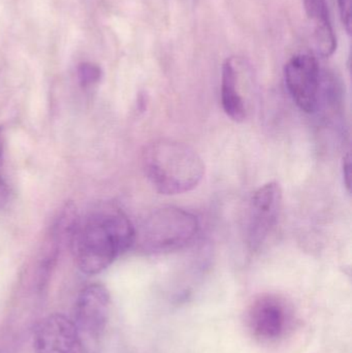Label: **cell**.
<instances>
[{
  "mask_svg": "<svg viewBox=\"0 0 352 353\" xmlns=\"http://www.w3.org/2000/svg\"><path fill=\"white\" fill-rule=\"evenodd\" d=\"M70 240L79 269L96 275L134 246L136 228L123 212L105 208L74 220Z\"/></svg>",
  "mask_w": 352,
  "mask_h": 353,
  "instance_id": "cell-1",
  "label": "cell"
},
{
  "mask_svg": "<svg viewBox=\"0 0 352 353\" xmlns=\"http://www.w3.org/2000/svg\"><path fill=\"white\" fill-rule=\"evenodd\" d=\"M145 174L161 194L194 190L205 176L204 161L188 145L173 140L155 141L143 157Z\"/></svg>",
  "mask_w": 352,
  "mask_h": 353,
  "instance_id": "cell-2",
  "label": "cell"
},
{
  "mask_svg": "<svg viewBox=\"0 0 352 353\" xmlns=\"http://www.w3.org/2000/svg\"><path fill=\"white\" fill-rule=\"evenodd\" d=\"M198 218L176 207H165L151 213L138 230V248L150 254L173 252L187 246L198 234Z\"/></svg>",
  "mask_w": 352,
  "mask_h": 353,
  "instance_id": "cell-3",
  "label": "cell"
},
{
  "mask_svg": "<svg viewBox=\"0 0 352 353\" xmlns=\"http://www.w3.org/2000/svg\"><path fill=\"white\" fill-rule=\"evenodd\" d=\"M111 296L103 284L94 283L81 290L72 321L87 353H99L109 323Z\"/></svg>",
  "mask_w": 352,
  "mask_h": 353,
  "instance_id": "cell-4",
  "label": "cell"
},
{
  "mask_svg": "<svg viewBox=\"0 0 352 353\" xmlns=\"http://www.w3.org/2000/svg\"><path fill=\"white\" fill-rule=\"evenodd\" d=\"M285 84L291 99L305 113L318 112L322 70L309 54L293 56L284 68Z\"/></svg>",
  "mask_w": 352,
  "mask_h": 353,
  "instance_id": "cell-5",
  "label": "cell"
},
{
  "mask_svg": "<svg viewBox=\"0 0 352 353\" xmlns=\"http://www.w3.org/2000/svg\"><path fill=\"white\" fill-rule=\"evenodd\" d=\"M282 207V189L277 182L260 187L252 195L248 215L247 242L258 250L268 240L278 222Z\"/></svg>",
  "mask_w": 352,
  "mask_h": 353,
  "instance_id": "cell-6",
  "label": "cell"
},
{
  "mask_svg": "<svg viewBox=\"0 0 352 353\" xmlns=\"http://www.w3.org/2000/svg\"><path fill=\"white\" fill-rule=\"evenodd\" d=\"M291 323L289 305L272 294L256 299L248 310V327L253 337L262 342H274L282 338Z\"/></svg>",
  "mask_w": 352,
  "mask_h": 353,
  "instance_id": "cell-7",
  "label": "cell"
},
{
  "mask_svg": "<svg viewBox=\"0 0 352 353\" xmlns=\"http://www.w3.org/2000/svg\"><path fill=\"white\" fill-rule=\"evenodd\" d=\"M35 353H87L72 319L55 313L37 325L33 335Z\"/></svg>",
  "mask_w": 352,
  "mask_h": 353,
  "instance_id": "cell-8",
  "label": "cell"
},
{
  "mask_svg": "<svg viewBox=\"0 0 352 353\" xmlns=\"http://www.w3.org/2000/svg\"><path fill=\"white\" fill-rule=\"evenodd\" d=\"M221 103L223 111L236 122H242L247 115L245 101L240 92L238 72L233 60H225L221 72Z\"/></svg>",
  "mask_w": 352,
  "mask_h": 353,
  "instance_id": "cell-9",
  "label": "cell"
},
{
  "mask_svg": "<svg viewBox=\"0 0 352 353\" xmlns=\"http://www.w3.org/2000/svg\"><path fill=\"white\" fill-rule=\"evenodd\" d=\"M312 21L314 22V43L316 50L324 57H330L336 51L337 41L328 6L322 8Z\"/></svg>",
  "mask_w": 352,
  "mask_h": 353,
  "instance_id": "cell-10",
  "label": "cell"
},
{
  "mask_svg": "<svg viewBox=\"0 0 352 353\" xmlns=\"http://www.w3.org/2000/svg\"><path fill=\"white\" fill-rule=\"evenodd\" d=\"M78 77L82 86H92L101 80V68L97 66L96 64L91 63V62H83L79 65Z\"/></svg>",
  "mask_w": 352,
  "mask_h": 353,
  "instance_id": "cell-11",
  "label": "cell"
},
{
  "mask_svg": "<svg viewBox=\"0 0 352 353\" xmlns=\"http://www.w3.org/2000/svg\"><path fill=\"white\" fill-rule=\"evenodd\" d=\"M3 159H4V134L3 130L0 128V208L3 207L8 203V183L3 174Z\"/></svg>",
  "mask_w": 352,
  "mask_h": 353,
  "instance_id": "cell-12",
  "label": "cell"
},
{
  "mask_svg": "<svg viewBox=\"0 0 352 353\" xmlns=\"http://www.w3.org/2000/svg\"><path fill=\"white\" fill-rule=\"evenodd\" d=\"M338 1L339 12L341 20L347 32L351 30V0H337Z\"/></svg>",
  "mask_w": 352,
  "mask_h": 353,
  "instance_id": "cell-13",
  "label": "cell"
},
{
  "mask_svg": "<svg viewBox=\"0 0 352 353\" xmlns=\"http://www.w3.org/2000/svg\"><path fill=\"white\" fill-rule=\"evenodd\" d=\"M303 2L306 14L311 20L327 6L326 0H303Z\"/></svg>",
  "mask_w": 352,
  "mask_h": 353,
  "instance_id": "cell-14",
  "label": "cell"
},
{
  "mask_svg": "<svg viewBox=\"0 0 352 353\" xmlns=\"http://www.w3.org/2000/svg\"><path fill=\"white\" fill-rule=\"evenodd\" d=\"M343 180H344V185L346 186L347 191L351 192V155H346L343 159Z\"/></svg>",
  "mask_w": 352,
  "mask_h": 353,
  "instance_id": "cell-15",
  "label": "cell"
}]
</instances>
